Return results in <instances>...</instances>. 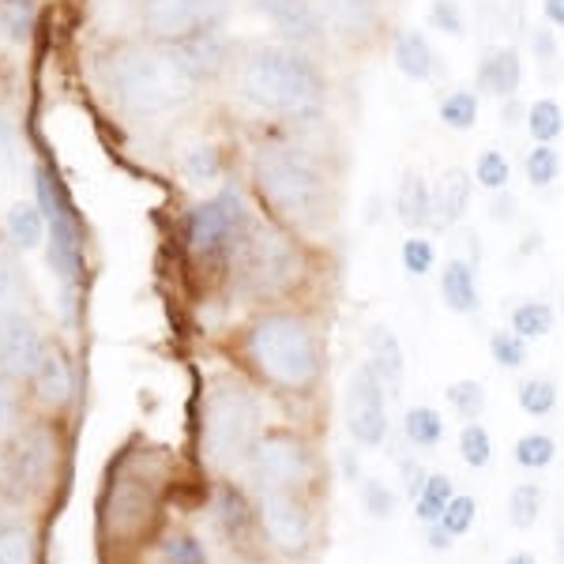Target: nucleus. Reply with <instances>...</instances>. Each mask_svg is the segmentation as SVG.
Masks as SVG:
<instances>
[{
    "mask_svg": "<svg viewBox=\"0 0 564 564\" xmlns=\"http://www.w3.org/2000/svg\"><path fill=\"white\" fill-rule=\"evenodd\" d=\"M252 185L268 212L294 234H324L335 223V177L305 143H260Z\"/></svg>",
    "mask_w": 564,
    "mask_h": 564,
    "instance_id": "nucleus-1",
    "label": "nucleus"
},
{
    "mask_svg": "<svg viewBox=\"0 0 564 564\" xmlns=\"http://www.w3.org/2000/svg\"><path fill=\"white\" fill-rule=\"evenodd\" d=\"M238 95L260 113L313 121L324 113L327 79L302 45H260L241 61Z\"/></svg>",
    "mask_w": 564,
    "mask_h": 564,
    "instance_id": "nucleus-2",
    "label": "nucleus"
},
{
    "mask_svg": "<svg viewBox=\"0 0 564 564\" xmlns=\"http://www.w3.org/2000/svg\"><path fill=\"white\" fill-rule=\"evenodd\" d=\"M245 354L252 369L279 391L305 395L324 377V347L316 327L302 313H263L245 335Z\"/></svg>",
    "mask_w": 564,
    "mask_h": 564,
    "instance_id": "nucleus-3",
    "label": "nucleus"
},
{
    "mask_svg": "<svg viewBox=\"0 0 564 564\" xmlns=\"http://www.w3.org/2000/svg\"><path fill=\"white\" fill-rule=\"evenodd\" d=\"M230 268L245 297L275 302L294 294V286L305 279V252L294 230H286L282 223H252L230 257Z\"/></svg>",
    "mask_w": 564,
    "mask_h": 564,
    "instance_id": "nucleus-4",
    "label": "nucleus"
},
{
    "mask_svg": "<svg viewBox=\"0 0 564 564\" xmlns=\"http://www.w3.org/2000/svg\"><path fill=\"white\" fill-rule=\"evenodd\" d=\"M109 84H113V95L135 113H166L196 95V79L177 65L170 50L121 53L109 68Z\"/></svg>",
    "mask_w": 564,
    "mask_h": 564,
    "instance_id": "nucleus-5",
    "label": "nucleus"
},
{
    "mask_svg": "<svg viewBox=\"0 0 564 564\" xmlns=\"http://www.w3.org/2000/svg\"><path fill=\"white\" fill-rule=\"evenodd\" d=\"M260 441V403L238 380H223L204 406V456L215 470H238Z\"/></svg>",
    "mask_w": 564,
    "mask_h": 564,
    "instance_id": "nucleus-6",
    "label": "nucleus"
},
{
    "mask_svg": "<svg viewBox=\"0 0 564 564\" xmlns=\"http://www.w3.org/2000/svg\"><path fill=\"white\" fill-rule=\"evenodd\" d=\"M257 223L245 204V196L238 188H223L218 196L204 199L196 204L193 212L185 218V241H188V252L204 263H215V260H226L238 252V245L245 241L249 226Z\"/></svg>",
    "mask_w": 564,
    "mask_h": 564,
    "instance_id": "nucleus-7",
    "label": "nucleus"
},
{
    "mask_svg": "<svg viewBox=\"0 0 564 564\" xmlns=\"http://www.w3.org/2000/svg\"><path fill=\"white\" fill-rule=\"evenodd\" d=\"M257 520L263 527V539L282 557H305L313 550V508L302 497V489H260Z\"/></svg>",
    "mask_w": 564,
    "mask_h": 564,
    "instance_id": "nucleus-8",
    "label": "nucleus"
},
{
    "mask_svg": "<svg viewBox=\"0 0 564 564\" xmlns=\"http://www.w3.org/2000/svg\"><path fill=\"white\" fill-rule=\"evenodd\" d=\"M245 470H249L260 489H302L313 478V452L294 433H260Z\"/></svg>",
    "mask_w": 564,
    "mask_h": 564,
    "instance_id": "nucleus-9",
    "label": "nucleus"
},
{
    "mask_svg": "<svg viewBox=\"0 0 564 564\" xmlns=\"http://www.w3.org/2000/svg\"><path fill=\"white\" fill-rule=\"evenodd\" d=\"M388 384L372 361H361L350 372L347 384V433L361 448H380L391 436V417H388Z\"/></svg>",
    "mask_w": 564,
    "mask_h": 564,
    "instance_id": "nucleus-10",
    "label": "nucleus"
},
{
    "mask_svg": "<svg viewBox=\"0 0 564 564\" xmlns=\"http://www.w3.org/2000/svg\"><path fill=\"white\" fill-rule=\"evenodd\" d=\"M39 204L45 212V223L53 230V241H50V263L65 282H76L79 271H84V241H79V226L72 218V207H68V196L61 193L57 177L50 170H39Z\"/></svg>",
    "mask_w": 564,
    "mask_h": 564,
    "instance_id": "nucleus-11",
    "label": "nucleus"
},
{
    "mask_svg": "<svg viewBox=\"0 0 564 564\" xmlns=\"http://www.w3.org/2000/svg\"><path fill=\"white\" fill-rule=\"evenodd\" d=\"M226 15V0H143L140 23L154 39H188L199 31H218Z\"/></svg>",
    "mask_w": 564,
    "mask_h": 564,
    "instance_id": "nucleus-12",
    "label": "nucleus"
},
{
    "mask_svg": "<svg viewBox=\"0 0 564 564\" xmlns=\"http://www.w3.org/2000/svg\"><path fill=\"white\" fill-rule=\"evenodd\" d=\"M321 15L327 39L350 45V50H369L380 39L384 12L380 0H308Z\"/></svg>",
    "mask_w": 564,
    "mask_h": 564,
    "instance_id": "nucleus-13",
    "label": "nucleus"
},
{
    "mask_svg": "<svg viewBox=\"0 0 564 564\" xmlns=\"http://www.w3.org/2000/svg\"><path fill=\"white\" fill-rule=\"evenodd\" d=\"M45 358V343L39 327L26 321L23 313L0 316V366L15 377H34Z\"/></svg>",
    "mask_w": 564,
    "mask_h": 564,
    "instance_id": "nucleus-14",
    "label": "nucleus"
},
{
    "mask_svg": "<svg viewBox=\"0 0 564 564\" xmlns=\"http://www.w3.org/2000/svg\"><path fill=\"white\" fill-rule=\"evenodd\" d=\"M257 4L290 45L308 50V45H321L327 39L321 15H316V8L308 0H257Z\"/></svg>",
    "mask_w": 564,
    "mask_h": 564,
    "instance_id": "nucleus-15",
    "label": "nucleus"
},
{
    "mask_svg": "<svg viewBox=\"0 0 564 564\" xmlns=\"http://www.w3.org/2000/svg\"><path fill=\"white\" fill-rule=\"evenodd\" d=\"M470 193H475V174L463 166L441 170L433 181V207H430V230H452L470 207Z\"/></svg>",
    "mask_w": 564,
    "mask_h": 564,
    "instance_id": "nucleus-16",
    "label": "nucleus"
},
{
    "mask_svg": "<svg viewBox=\"0 0 564 564\" xmlns=\"http://www.w3.org/2000/svg\"><path fill=\"white\" fill-rule=\"evenodd\" d=\"M154 508H159V497H154L151 481L124 478L117 481L113 497H109V523H113L117 534H135L151 523Z\"/></svg>",
    "mask_w": 564,
    "mask_h": 564,
    "instance_id": "nucleus-17",
    "label": "nucleus"
},
{
    "mask_svg": "<svg viewBox=\"0 0 564 564\" xmlns=\"http://www.w3.org/2000/svg\"><path fill=\"white\" fill-rule=\"evenodd\" d=\"M166 50L174 53L177 65L185 68L196 84H204V79H212V76H218V72L226 68V42H223V34H218V31L188 34V39L170 42Z\"/></svg>",
    "mask_w": 564,
    "mask_h": 564,
    "instance_id": "nucleus-18",
    "label": "nucleus"
},
{
    "mask_svg": "<svg viewBox=\"0 0 564 564\" xmlns=\"http://www.w3.org/2000/svg\"><path fill=\"white\" fill-rule=\"evenodd\" d=\"M436 290H441V302L448 313L456 316H475L481 308V290H478V268L459 257L444 260L441 279H436Z\"/></svg>",
    "mask_w": 564,
    "mask_h": 564,
    "instance_id": "nucleus-19",
    "label": "nucleus"
},
{
    "mask_svg": "<svg viewBox=\"0 0 564 564\" xmlns=\"http://www.w3.org/2000/svg\"><path fill=\"white\" fill-rule=\"evenodd\" d=\"M523 87V61L516 45H497V50L486 53V61L478 65V90L494 98H516Z\"/></svg>",
    "mask_w": 564,
    "mask_h": 564,
    "instance_id": "nucleus-20",
    "label": "nucleus"
},
{
    "mask_svg": "<svg viewBox=\"0 0 564 564\" xmlns=\"http://www.w3.org/2000/svg\"><path fill=\"white\" fill-rule=\"evenodd\" d=\"M430 207H433V185L425 181L422 170L406 166L395 185V218L411 234H422L430 226Z\"/></svg>",
    "mask_w": 564,
    "mask_h": 564,
    "instance_id": "nucleus-21",
    "label": "nucleus"
},
{
    "mask_svg": "<svg viewBox=\"0 0 564 564\" xmlns=\"http://www.w3.org/2000/svg\"><path fill=\"white\" fill-rule=\"evenodd\" d=\"M391 61H395V68L403 72L406 79H414V84H425L436 72V53L417 26H406V31L395 34V42H391Z\"/></svg>",
    "mask_w": 564,
    "mask_h": 564,
    "instance_id": "nucleus-22",
    "label": "nucleus"
},
{
    "mask_svg": "<svg viewBox=\"0 0 564 564\" xmlns=\"http://www.w3.org/2000/svg\"><path fill=\"white\" fill-rule=\"evenodd\" d=\"M366 350H369V361L372 369L384 377V384L395 391L399 384H403V372H406V354L403 347H399L395 332H391L388 324H369L366 327Z\"/></svg>",
    "mask_w": 564,
    "mask_h": 564,
    "instance_id": "nucleus-23",
    "label": "nucleus"
},
{
    "mask_svg": "<svg viewBox=\"0 0 564 564\" xmlns=\"http://www.w3.org/2000/svg\"><path fill=\"white\" fill-rule=\"evenodd\" d=\"M478 113H481V98L478 90L470 87H456L436 102V117H441L444 129L452 132H470L478 124Z\"/></svg>",
    "mask_w": 564,
    "mask_h": 564,
    "instance_id": "nucleus-24",
    "label": "nucleus"
},
{
    "mask_svg": "<svg viewBox=\"0 0 564 564\" xmlns=\"http://www.w3.org/2000/svg\"><path fill=\"white\" fill-rule=\"evenodd\" d=\"M557 324V313H553L550 302H539V297H527L512 308V332L523 335L527 343L531 339H545Z\"/></svg>",
    "mask_w": 564,
    "mask_h": 564,
    "instance_id": "nucleus-25",
    "label": "nucleus"
},
{
    "mask_svg": "<svg viewBox=\"0 0 564 564\" xmlns=\"http://www.w3.org/2000/svg\"><path fill=\"white\" fill-rule=\"evenodd\" d=\"M403 436L406 441L414 444V448H436V444L444 441V417H441V411L436 406H411L406 411V417H403Z\"/></svg>",
    "mask_w": 564,
    "mask_h": 564,
    "instance_id": "nucleus-26",
    "label": "nucleus"
},
{
    "mask_svg": "<svg viewBox=\"0 0 564 564\" xmlns=\"http://www.w3.org/2000/svg\"><path fill=\"white\" fill-rule=\"evenodd\" d=\"M527 132L534 143H557L564 132V109L557 98H534L527 106Z\"/></svg>",
    "mask_w": 564,
    "mask_h": 564,
    "instance_id": "nucleus-27",
    "label": "nucleus"
},
{
    "mask_svg": "<svg viewBox=\"0 0 564 564\" xmlns=\"http://www.w3.org/2000/svg\"><path fill=\"white\" fill-rule=\"evenodd\" d=\"M523 174H527V185H531L534 193L553 188L561 177V151L553 148V143H534L523 159Z\"/></svg>",
    "mask_w": 564,
    "mask_h": 564,
    "instance_id": "nucleus-28",
    "label": "nucleus"
},
{
    "mask_svg": "<svg viewBox=\"0 0 564 564\" xmlns=\"http://www.w3.org/2000/svg\"><path fill=\"white\" fill-rule=\"evenodd\" d=\"M452 497H456V481H452L448 475H430L422 486V494L414 497V516L425 527L441 523V516H444V508H448Z\"/></svg>",
    "mask_w": 564,
    "mask_h": 564,
    "instance_id": "nucleus-29",
    "label": "nucleus"
},
{
    "mask_svg": "<svg viewBox=\"0 0 564 564\" xmlns=\"http://www.w3.org/2000/svg\"><path fill=\"white\" fill-rule=\"evenodd\" d=\"M181 174L188 177V185H212L223 177V154L215 143H193L181 154Z\"/></svg>",
    "mask_w": 564,
    "mask_h": 564,
    "instance_id": "nucleus-30",
    "label": "nucleus"
},
{
    "mask_svg": "<svg viewBox=\"0 0 564 564\" xmlns=\"http://www.w3.org/2000/svg\"><path fill=\"white\" fill-rule=\"evenodd\" d=\"M542 505H545V494L539 481H520V486H512V497H508V523H512L516 531H531L542 516Z\"/></svg>",
    "mask_w": 564,
    "mask_h": 564,
    "instance_id": "nucleus-31",
    "label": "nucleus"
},
{
    "mask_svg": "<svg viewBox=\"0 0 564 564\" xmlns=\"http://www.w3.org/2000/svg\"><path fill=\"white\" fill-rule=\"evenodd\" d=\"M34 384H39V395L45 403H65L68 391H72V377H68V366L61 354H45L39 372H34Z\"/></svg>",
    "mask_w": 564,
    "mask_h": 564,
    "instance_id": "nucleus-32",
    "label": "nucleus"
},
{
    "mask_svg": "<svg viewBox=\"0 0 564 564\" xmlns=\"http://www.w3.org/2000/svg\"><path fill=\"white\" fill-rule=\"evenodd\" d=\"M444 395H448L452 411H456L463 422H481V414H486V406H489V395L481 380H452Z\"/></svg>",
    "mask_w": 564,
    "mask_h": 564,
    "instance_id": "nucleus-33",
    "label": "nucleus"
},
{
    "mask_svg": "<svg viewBox=\"0 0 564 564\" xmlns=\"http://www.w3.org/2000/svg\"><path fill=\"white\" fill-rule=\"evenodd\" d=\"M8 234H12L15 245L23 249H34L45 238V212L39 204H15L8 212Z\"/></svg>",
    "mask_w": 564,
    "mask_h": 564,
    "instance_id": "nucleus-34",
    "label": "nucleus"
},
{
    "mask_svg": "<svg viewBox=\"0 0 564 564\" xmlns=\"http://www.w3.org/2000/svg\"><path fill=\"white\" fill-rule=\"evenodd\" d=\"M12 459H15V478L39 481L45 475V463H50V441H45V433H26Z\"/></svg>",
    "mask_w": 564,
    "mask_h": 564,
    "instance_id": "nucleus-35",
    "label": "nucleus"
},
{
    "mask_svg": "<svg viewBox=\"0 0 564 564\" xmlns=\"http://www.w3.org/2000/svg\"><path fill=\"white\" fill-rule=\"evenodd\" d=\"M516 403H520L523 414L531 417H545L557 411V384H553L550 377H531L523 380L520 391H516Z\"/></svg>",
    "mask_w": 564,
    "mask_h": 564,
    "instance_id": "nucleus-36",
    "label": "nucleus"
},
{
    "mask_svg": "<svg viewBox=\"0 0 564 564\" xmlns=\"http://www.w3.org/2000/svg\"><path fill=\"white\" fill-rule=\"evenodd\" d=\"M218 523H223V531L230 534V539H241V534L249 531L252 508H249V500L241 497V489H234V486L218 489Z\"/></svg>",
    "mask_w": 564,
    "mask_h": 564,
    "instance_id": "nucleus-37",
    "label": "nucleus"
},
{
    "mask_svg": "<svg viewBox=\"0 0 564 564\" xmlns=\"http://www.w3.org/2000/svg\"><path fill=\"white\" fill-rule=\"evenodd\" d=\"M475 185L486 188V193H500V188H508V181H512V166H508V154L497 151V148H486L475 159Z\"/></svg>",
    "mask_w": 564,
    "mask_h": 564,
    "instance_id": "nucleus-38",
    "label": "nucleus"
},
{
    "mask_svg": "<svg viewBox=\"0 0 564 564\" xmlns=\"http://www.w3.org/2000/svg\"><path fill=\"white\" fill-rule=\"evenodd\" d=\"M553 459H557V441L550 433H523L516 441V463L523 470H545Z\"/></svg>",
    "mask_w": 564,
    "mask_h": 564,
    "instance_id": "nucleus-39",
    "label": "nucleus"
},
{
    "mask_svg": "<svg viewBox=\"0 0 564 564\" xmlns=\"http://www.w3.org/2000/svg\"><path fill=\"white\" fill-rule=\"evenodd\" d=\"M459 459L467 463L470 470L489 467V459H494V441H489V430L481 422H467L459 430Z\"/></svg>",
    "mask_w": 564,
    "mask_h": 564,
    "instance_id": "nucleus-40",
    "label": "nucleus"
},
{
    "mask_svg": "<svg viewBox=\"0 0 564 564\" xmlns=\"http://www.w3.org/2000/svg\"><path fill=\"white\" fill-rule=\"evenodd\" d=\"M489 358H494V366L512 372V369H523L527 366L531 350H527L523 335H516L512 327H508V332H494V335H489Z\"/></svg>",
    "mask_w": 564,
    "mask_h": 564,
    "instance_id": "nucleus-41",
    "label": "nucleus"
},
{
    "mask_svg": "<svg viewBox=\"0 0 564 564\" xmlns=\"http://www.w3.org/2000/svg\"><path fill=\"white\" fill-rule=\"evenodd\" d=\"M399 260H403V271L411 279H425L436 268V245L425 234H411L399 249Z\"/></svg>",
    "mask_w": 564,
    "mask_h": 564,
    "instance_id": "nucleus-42",
    "label": "nucleus"
},
{
    "mask_svg": "<svg viewBox=\"0 0 564 564\" xmlns=\"http://www.w3.org/2000/svg\"><path fill=\"white\" fill-rule=\"evenodd\" d=\"M430 26L448 39H463L467 34V12L459 0H430Z\"/></svg>",
    "mask_w": 564,
    "mask_h": 564,
    "instance_id": "nucleus-43",
    "label": "nucleus"
},
{
    "mask_svg": "<svg viewBox=\"0 0 564 564\" xmlns=\"http://www.w3.org/2000/svg\"><path fill=\"white\" fill-rule=\"evenodd\" d=\"M361 505L372 520H391L399 512V497L380 478H361Z\"/></svg>",
    "mask_w": 564,
    "mask_h": 564,
    "instance_id": "nucleus-44",
    "label": "nucleus"
},
{
    "mask_svg": "<svg viewBox=\"0 0 564 564\" xmlns=\"http://www.w3.org/2000/svg\"><path fill=\"white\" fill-rule=\"evenodd\" d=\"M478 520V500L475 497H467V494H456L448 500V508H444V516H441V523H444V531L452 534V539H459V534H467L470 527H475Z\"/></svg>",
    "mask_w": 564,
    "mask_h": 564,
    "instance_id": "nucleus-45",
    "label": "nucleus"
},
{
    "mask_svg": "<svg viewBox=\"0 0 564 564\" xmlns=\"http://www.w3.org/2000/svg\"><path fill=\"white\" fill-rule=\"evenodd\" d=\"M0 23L15 42H23L34 26V0H4L0 4Z\"/></svg>",
    "mask_w": 564,
    "mask_h": 564,
    "instance_id": "nucleus-46",
    "label": "nucleus"
},
{
    "mask_svg": "<svg viewBox=\"0 0 564 564\" xmlns=\"http://www.w3.org/2000/svg\"><path fill=\"white\" fill-rule=\"evenodd\" d=\"M0 564H34L31 534L23 527H4L0 531Z\"/></svg>",
    "mask_w": 564,
    "mask_h": 564,
    "instance_id": "nucleus-47",
    "label": "nucleus"
},
{
    "mask_svg": "<svg viewBox=\"0 0 564 564\" xmlns=\"http://www.w3.org/2000/svg\"><path fill=\"white\" fill-rule=\"evenodd\" d=\"M166 561L170 564H207V550L204 542L193 539V534H174L166 542Z\"/></svg>",
    "mask_w": 564,
    "mask_h": 564,
    "instance_id": "nucleus-48",
    "label": "nucleus"
},
{
    "mask_svg": "<svg viewBox=\"0 0 564 564\" xmlns=\"http://www.w3.org/2000/svg\"><path fill=\"white\" fill-rule=\"evenodd\" d=\"M531 50H534V61H542V65H553V61H557V26L534 23L531 26Z\"/></svg>",
    "mask_w": 564,
    "mask_h": 564,
    "instance_id": "nucleus-49",
    "label": "nucleus"
},
{
    "mask_svg": "<svg viewBox=\"0 0 564 564\" xmlns=\"http://www.w3.org/2000/svg\"><path fill=\"white\" fill-rule=\"evenodd\" d=\"M489 218L494 223H516V196L508 188L494 193V204H489Z\"/></svg>",
    "mask_w": 564,
    "mask_h": 564,
    "instance_id": "nucleus-50",
    "label": "nucleus"
},
{
    "mask_svg": "<svg viewBox=\"0 0 564 564\" xmlns=\"http://www.w3.org/2000/svg\"><path fill=\"white\" fill-rule=\"evenodd\" d=\"M399 470H403V481H406V497H417V494H422V486H425V478H430V475H425V470L422 467H417V463H411V459H403V463H399Z\"/></svg>",
    "mask_w": 564,
    "mask_h": 564,
    "instance_id": "nucleus-51",
    "label": "nucleus"
},
{
    "mask_svg": "<svg viewBox=\"0 0 564 564\" xmlns=\"http://www.w3.org/2000/svg\"><path fill=\"white\" fill-rule=\"evenodd\" d=\"M425 545H430L433 553H448L452 550V534L444 531V523H430V531H425Z\"/></svg>",
    "mask_w": 564,
    "mask_h": 564,
    "instance_id": "nucleus-52",
    "label": "nucleus"
},
{
    "mask_svg": "<svg viewBox=\"0 0 564 564\" xmlns=\"http://www.w3.org/2000/svg\"><path fill=\"white\" fill-rule=\"evenodd\" d=\"M12 422H15V395L8 391L4 377H0V430H8Z\"/></svg>",
    "mask_w": 564,
    "mask_h": 564,
    "instance_id": "nucleus-53",
    "label": "nucleus"
},
{
    "mask_svg": "<svg viewBox=\"0 0 564 564\" xmlns=\"http://www.w3.org/2000/svg\"><path fill=\"white\" fill-rule=\"evenodd\" d=\"M542 15L550 26H557V31H564V0H542Z\"/></svg>",
    "mask_w": 564,
    "mask_h": 564,
    "instance_id": "nucleus-54",
    "label": "nucleus"
},
{
    "mask_svg": "<svg viewBox=\"0 0 564 564\" xmlns=\"http://www.w3.org/2000/svg\"><path fill=\"white\" fill-rule=\"evenodd\" d=\"M527 121V106H520V98H505V106H500V121L505 124H516V121Z\"/></svg>",
    "mask_w": 564,
    "mask_h": 564,
    "instance_id": "nucleus-55",
    "label": "nucleus"
},
{
    "mask_svg": "<svg viewBox=\"0 0 564 564\" xmlns=\"http://www.w3.org/2000/svg\"><path fill=\"white\" fill-rule=\"evenodd\" d=\"M505 564H539V557H534V553H527V550H520V553H512V557H508Z\"/></svg>",
    "mask_w": 564,
    "mask_h": 564,
    "instance_id": "nucleus-56",
    "label": "nucleus"
},
{
    "mask_svg": "<svg viewBox=\"0 0 564 564\" xmlns=\"http://www.w3.org/2000/svg\"><path fill=\"white\" fill-rule=\"evenodd\" d=\"M343 470H347V478L354 481V478H358V459H350V456H343Z\"/></svg>",
    "mask_w": 564,
    "mask_h": 564,
    "instance_id": "nucleus-57",
    "label": "nucleus"
},
{
    "mask_svg": "<svg viewBox=\"0 0 564 564\" xmlns=\"http://www.w3.org/2000/svg\"><path fill=\"white\" fill-rule=\"evenodd\" d=\"M4 290H8V268L0 263V297H4Z\"/></svg>",
    "mask_w": 564,
    "mask_h": 564,
    "instance_id": "nucleus-58",
    "label": "nucleus"
}]
</instances>
